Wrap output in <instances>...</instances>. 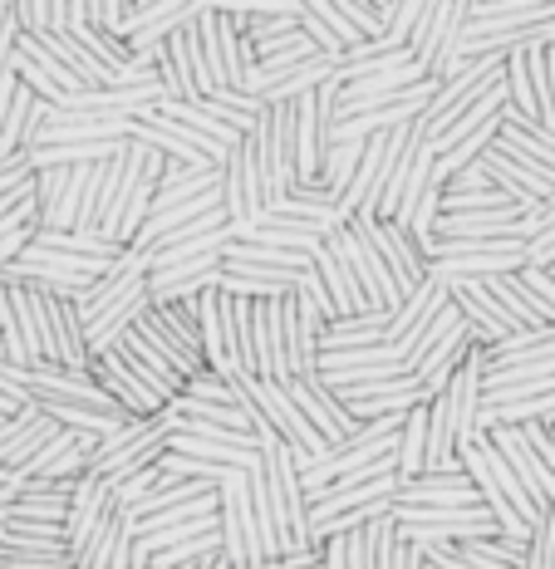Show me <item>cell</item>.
<instances>
[{"mask_svg": "<svg viewBox=\"0 0 555 569\" xmlns=\"http://www.w3.org/2000/svg\"><path fill=\"white\" fill-rule=\"evenodd\" d=\"M428 471V408H413L404 418V432H398V477L418 481Z\"/></svg>", "mask_w": 555, "mask_h": 569, "instance_id": "obj_26", "label": "cell"}, {"mask_svg": "<svg viewBox=\"0 0 555 569\" xmlns=\"http://www.w3.org/2000/svg\"><path fill=\"white\" fill-rule=\"evenodd\" d=\"M502 74H506V59L502 54H487V59H467L463 69H457L453 79H443L438 93H433L428 113H423V123H428L433 138H443L447 128L457 123L467 109H477L482 99H492V93L502 89Z\"/></svg>", "mask_w": 555, "mask_h": 569, "instance_id": "obj_3", "label": "cell"}, {"mask_svg": "<svg viewBox=\"0 0 555 569\" xmlns=\"http://www.w3.org/2000/svg\"><path fill=\"white\" fill-rule=\"evenodd\" d=\"M192 30H197V44H202L211 99H217V93H241L236 89V74H231V50H227V26H221V6H197Z\"/></svg>", "mask_w": 555, "mask_h": 569, "instance_id": "obj_15", "label": "cell"}, {"mask_svg": "<svg viewBox=\"0 0 555 569\" xmlns=\"http://www.w3.org/2000/svg\"><path fill=\"white\" fill-rule=\"evenodd\" d=\"M182 398H197V402H236V388H231V378H221V373H197V378H187V393Z\"/></svg>", "mask_w": 555, "mask_h": 569, "instance_id": "obj_34", "label": "cell"}, {"mask_svg": "<svg viewBox=\"0 0 555 569\" xmlns=\"http://www.w3.org/2000/svg\"><path fill=\"white\" fill-rule=\"evenodd\" d=\"M359 158H364V142H335V148H329V158H325V177H320V182H325L339 201H345L349 182H354V172H359Z\"/></svg>", "mask_w": 555, "mask_h": 569, "instance_id": "obj_30", "label": "cell"}, {"mask_svg": "<svg viewBox=\"0 0 555 569\" xmlns=\"http://www.w3.org/2000/svg\"><path fill=\"white\" fill-rule=\"evenodd\" d=\"M325 246L354 270V280H359L369 310H379V315H398V310H404V290L394 284V276H388V266H384V256L374 251V241L364 236L359 221H345V227H335V231L325 236Z\"/></svg>", "mask_w": 555, "mask_h": 569, "instance_id": "obj_4", "label": "cell"}, {"mask_svg": "<svg viewBox=\"0 0 555 569\" xmlns=\"http://www.w3.org/2000/svg\"><path fill=\"white\" fill-rule=\"evenodd\" d=\"M457 30H467V6H423V20L408 40L413 59H418L423 69H433V59L443 54V44L453 40Z\"/></svg>", "mask_w": 555, "mask_h": 569, "instance_id": "obj_17", "label": "cell"}, {"mask_svg": "<svg viewBox=\"0 0 555 569\" xmlns=\"http://www.w3.org/2000/svg\"><path fill=\"white\" fill-rule=\"evenodd\" d=\"M482 461H487V471H492V477H497V486H502V491H506V501H512L516 506V516H522L526 520V526H536V516H541V506L536 501H531V491H526V486H522V477H516V471L512 467H506V461H502V452H497V447H492L487 442V437H482Z\"/></svg>", "mask_w": 555, "mask_h": 569, "instance_id": "obj_27", "label": "cell"}, {"mask_svg": "<svg viewBox=\"0 0 555 569\" xmlns=\"http://www.w3.org/2000/svg\"><path fill=\"white\" fill-rule=\"evenodd\" d=\"M502 89H506V109L526 123H541V93H536V69H531V50H512L506 54V74H502Z\"/></svg>", "mask_w": 555, "mask_h": 569, "instance_id": "obj_22", "label": "cell"}, {"mask_svg": "<svg viewBox=\"0 0 555 569\" xmlns=\"http://www.w3.org/2000/svg\"><path fill=\"white\" fill-rule=\"evenodd\" d=\"M133 142H148V148H158L168 162H177V168H197V172H221V162L211 158V152L197 142L187 128H177L172 118H158V113H143L133 123Z\"/></svg>", "mask_w": 555, "mask_h": 569, "instance_id": "obj_11", "label": "cell"}, {"mask_svg": "<svg viewBox=\"0 0 555 569\" xmlns=\"http://www.w3.org/2000/svg\"><path fill=\"white\" fill-rule=\"evenodd\" d=\"M286 388H290V398L300 402L305 422H310L315 432H320L325 442L335 447V452H339L345 442H354V437H359V427H364V422L345 408V398H339L320 373H315V378H295V383H286Z\"/></svg>", "mask_w": 555, "mask_h": 569, "instance_id": "obj_9", "label": "cell"}, {"mask_svg": "<svg viewBox=\"0 0 555 569\" xmlns=\"http://www.w3.org/2000/svg\"><path fill=\"white\" fill-rule=\"evenodd\" d=\"M0 569H75V555L40 550V545H0Z\"/></svg>", "mask_w": 555, "mask_h": 569, "instance_id": "obj_31", "label": "cell"}, {"mask_svg": "<svg viewBox=\"0 0 555 569\" xmlns=\"http://www.w3.org/2000/svg\"><path fill=\"white\" fill-rule=\"evenodd\" d=\"M266 569H325V545H315V550L280 555V560H270Z\"/></svg>", "mask_w": 555, "mask_h": 569, "instance_id": "obj_38", "label": "cell"}, {"mask_svg": "<svg viewBox=\"0 0 555 569\" xmlns=\"http://www.w3.org/2000/svg\"><path fill=\"white\" fill-rule=\"evenodd\" d=\"M133 545H138V526L128 506H109V516L99 520V530L89 536V545L75 555V569H133Z\"/></svg>", "mask_w": 555, "mask_h": 569, "instance_id": "obj_10", "label": "cell"}, {"mask_svg": "<svg viewBox=\"0 0 555 569\" xmlns=\"http://www.w3.org/2000/svg\"><path fill=\"white\" fill-rule=\"evenodd\" d=\"M447 300H453V290H447V284H438V280H428L418 295H413V300H404V310L388 319V339H384V343H388V349H394V343H404V339L413 335V329H418L423 319L438 315Z\"/></svg>", "mask_w": 555, "mask_h": 569, "instance_id": "obj_25", "label": "cell"}, {"mask_svg": "<svg viewBox=\"0 0 555 569\" xmlns=\"http://www.w3.org/2000/svg\"><path fill=\"white\" fill-rule=\"evenodd\" d=\"M457 329H463V310H457V305H453V300H447V305H443V310H438V315H433V319H423V325H418V329H413V335H408L404 343H394L398 363H404V369H408V373H418V369H423V359H428V353H433V349H443V343H447V339H453V335H457Z\"/></svg>", "mask_w": 555, "mask_h": 569, "instance_id": "obj_18", "label": "cell"}, {"mask_svg": "<svg viewBox=\"0 0 555 569\" xmlns=\"http://www.w3.org/2000/svg\"><path fill=\"white\" fill-rule=\"evenodd\" d=\"M394 506H482V496H477V486H472L467 467L457 461V467H447V471H428V477L408 481Z\"/></svg>", "mask_w": 555, "mask_h": 569, "instance_id": "obj_14", "label": "cell"}, {"mask_svg": "<svg viewBox=\"0 0 555 569\" xmlns=\"http://www.w3.org/2000/svg\"><path fill=\"white\" fill-rule=\"evenodd\" d=\"M526 569H555V501L536 516L526 540Z\"/></svg>", "mask_w": 555, "mask_h": 569, "instance_id": "obj_32", "label": "cell"}, {"mask_svg": "<svg viewBox=\"0 0 555 569\" xmlns=\"http://www.w3.org/2000/svg\"><path fill=\"white\" fill-rule=\"evenodd\" d=\"M133 329H138V335H143V339L152 343V349H158V353H162V359H168V363H172V369H177V373H182V378H197V373H207V363H202V359H197V353H192V349H187V343H182V339H177V335H172V329H168V325H162V319H158V310H152V305H148V315H143V319H138V325H133Z\"/></svg>", "mask_w": 555, "mask_h": 569, "instance_id": "obj_24", "label": "cell"}, {"mask_svg": "<svg viewBox=\"0 0 555 569\" xmlns=\"http://www.w3.org/2000/svg\"><path fill=\"white\" fill-rule=\"evenodd\" d=\"M522 432H526V442H531V447H536L541 467H546V471H551V477H555V422H526V427H522Z\"/></svg>", "mask_w": 555, "mask_h": 569, "instance_id": "obj_36", "label": "cell"}, {"mask_svg": "<svg viewBox=\"0 0 555 569\" xmlns=\"http://www.w3.org/2000/svg\"><path fill=\"white\" fill-rule=\"evenodd\" d=\"M261 461H266V481H270V501H276L286 555L315 550L320 540H315V516H310V491H305V477H300V457L276 432H261Z\"/></svg>", "mask_w": 555, "mask_h": 569, "instance_id": "obj_2", "label": "cell"}, {"mask_svg": "<svg viewBox=\"0 0 555 569\" xmlns=\"http://www.w3.org/2000/svg\"><path fill=\"white\" fill-rule=\"evenodd\" d=\"M221 319H227V353H231V378H251V343H256V300L221 290Z\"/></svg>", "mask_w": 555, "mask_h": 569, "instance_id": "obj_21", "label": "cell"}, {"mask_svg": "<svg viewBox=\"0 0 555 569\" xmlns=\"http://www.w3.org/2000/svg\"><path fill=\"white\" fill-rule=\"evenodd\" d=\"M325 569H349L345 565V540H325Z\"/></svg>", "mask_w": 555, "mask_h": 569, "instance_id": "obj_39", "label": "cell"}, {"mask_svg": "<svg viewBox=\"0 0 555 569\" xmlns=\"http://www.w3.org/2000/svg\"><path fill=\"white\" fill-rule=\"evenodd\" d=\"M388 319L394 315H379V310L354 315V319H335V325L325 329L320 353H329V349H379V343L388 339Z\"/></svg>", "mask_w": 555, "mask_h": 569, "instance_id": "obj_23", "label": "cell"}, {"mask_svg": "<svg viewBox=\"0 0 555 569\" xmlns=\"http://www.w3.org/2000/svg\"><path fill=\"white\" fill-rule=\"evenodd\" d=\"M487 442L497 447L506 467H512L516 477H522V486L531 491V501H536L541 511H546V506L555 501V477H551L546 467H541L536 447L526 442V432H522V427H492V432H487Z\"/></svg>", "mask_w": 555, "mask_h": 569, "instance_id": "obj_13", "label": "cell"}, {"mask_svg": "<svg viewBox=\"0 0 555 569\" xmlns=\"http://www.w3.org/2000/svg\"><path fill=\"white\" fill-rule=\"evenodd\" d=\"M364 236L374 241V251L384 256L388 276H394V284L404 290V300H413V295L428 284L433 276V260H428V241H418L413 231H404L398 221H359Z\"/></svg>", "mask_w": 555, "mask_h": 569, "instance_id": "obj_7", "label": "cell"}, {"mask_svg": "<svg viewBox=\"0 0 555 569\" xmlns=\"http://www.w3.org/2000/svg\"><path fill=\"white\" fill-rule=\"evenodd\" d=\"M162 172H168V158L148 142H133L118 162V182H113V201H109V221L103 231L113 236L118 246H133L138 231L148 227L152 207H158V187H162Z\"/></svg>", "mask_w": 555, "mask_h": 569, "instance_id": "obj_1", "label": "cell"}, {"mask_svg": "<svg viewBox=\"0 0 555 569\" xmlns=\"http://www.w3.org/2000/svg\"><path fill=\"white\" fill-rule=\"evenodd\" d=\"M339 10H345V16H349V26L359 30V40H364V44L388 40L384 16H379V0H339Z\"/></svg>", "mask_w": 555, "mask_h": 569, "instance_id": "obj_33", "label": "cell"}, {"mask_svg": "<svg viewBox=\"0 0 555 569\" xmlns=\"http://www.w3.org/2000/svg\"><path fill=\"white\" fill-rule=\"evenodd\" d=\"M221 560L231 569H266V550L256 536V516H251V481L246 471H231L221 481Z\"/></svg>", "mask_w": 555, "mask_h": 569, "instance_id": "obj_6", "label": "cell"}, {"mask_svg": "<svg viewBox=\"0 0 555 569\" xmlns=\"http://www.w3.org/2000/svg\"><path fill=\"white\" fill-rule=\"evenodd\" d=\"M109 506H113V486H109V481L85 477V481L75 486V501H69V526H65V536H69V555L85 550L89 536L99 530V520L109 516Z\"/></svg>", "mask_w": 555, "mask_h": 569, "instance_id": "obj_16", "label": "cell"}, {"mask_svg": "<svg viewBox=\"0 0 555 569\" xmlns=\"http://www.w3.org/2000/svg\"><path fill=\"white\" fill-rule=\"evenodd\" d=\"M315 276H320L325 284V295H329V305H335V319H354V315H369V300H364V290H359V280H354V270L339 260L335 251H325L315 256Z\"/></svg>", "mask_w": 555, "mask_h": 569, "instance_id": "obj_20", "label": "cell"}, {"mask_svg": "<svg viewBox=\"0 0 555 569\" xmlns=\"http://www.w3.org/2000/svg\"><path fill=\"white\" fill-rule=\"evenodd\" d=\"M89 373H93V383H99L103 393H109L113 408H123L128 418H162V412L172 408V402L162 398L158 388L138 378V369L123 359V349H103V353H93Z\"/></svg>", "mask_w": 555, "mask_h": 569, "instance_id": "obj_8", "label": "cell"}, {"mask_svg": "<svg viewBox=\"0 0 555 569\" xmlns=\"http://www.w3.org/2000/svg\"><path fill=\"white\" fill-rule=\"evenodd\" d=\"M0 343H6V359L16 369H34L30 349H26V329H20V310H16V290L0 284Z\"/></svg>", "mask_w": 555, "mask_h": 569, "instance_id": "obj_29", "label": "cell"}, {"mask_svg": "<svg viewBox=\"0 0 555 569\" xmlns=\"http://www.w3.org/2000/svg\"><path fill=\"white\" fill-rule=\"evenodd\" d=\"M300 30L315 40V50H320L325 59H335V64H345V40H339L335 20H329V6L320 0V6H300Z\"/></svg>", "mask_w": 555, "mask_h": 569, "instance_id": "obj_28", "label": "cell"}, {"mask_svg": "<svg viewBox=\"0 0 555 569\" xmlns=\"http://www.w3.org/2000/svg\"><path fill=\"white\" fill-rule=\"evenodd\" d=\"M325 236L329 227H315V221L300 217H280V211H266L256 227L236 231V241H251V246H270V251H290V256H320L325 251Z\"/></svg>", "mask_w": 555, "mask_h": 569, "instance_id": "obj_12", "label": "cell"}, {"mask_svg": "<svg viewBox=\"0 0 555 569\" xmlns=\"http://www.w3.org/2000/svg\"><path fill=\"white\" fill-rule=\"evenodd\" d=\"M497 142L506 152H516L522 162H531V168H541L546 177H555V133H546L541 123H526V118H516L512 109H506Z\"/></svg>", "mask_w": 555, "mask_h": 569, "instance_id": "obj_19", "label": "cell"}, {"mask_svg": "<svg viewBox=\"0 0 555 569\" xmlns=\"http://www.w3.org/2000/svg\"><path fill=\"white\" fill-rule=\"evenodd\" d=\"M168 437H172L168 412H162V418H138L123 437H113V442H103V447H99V457H93L89 477H99V481L118 486V481L138 477V471L158 467L162 452H168Z\"/></svg>", "mask_w": 555, "mask_h": 569, "instance_id": "obj_5", "label": "cell"}, {"mask_svg": "<svg viewBox=\"0 0 555 569\" xmlns=\"http://www.w3.org/2000/svg\"><path fill=\"white\" fill-rule=\"evenodd\" d=\"M522 280L531 284V295H536V300L546 305V319L555 325V276H551L546 266H526V270H522Z\"/></svg>", "mask_w": 555, "mask_h": 569, "instance_id": "obj_37", "label": "cell"}, {"mask_svg": "<svg viewBox=\"0 0 555 569\" xmlns=\"http://www.w3.org/2000/svg\"><path fill=\"white\" fill-rule=\"evenodd\" d=\"M20 34H44L54 26V0H16Z\"/></svg>", "mask_w": 555, "mask_h": 569, "instance_id": "obj_35", "label": "cell"}]
</instances>
